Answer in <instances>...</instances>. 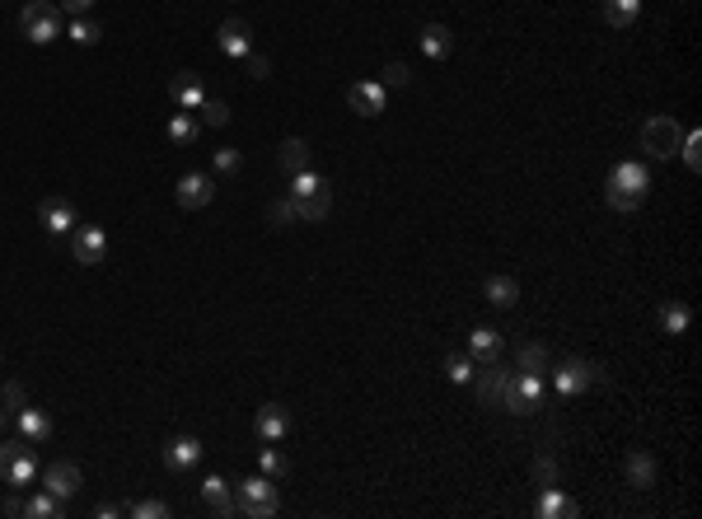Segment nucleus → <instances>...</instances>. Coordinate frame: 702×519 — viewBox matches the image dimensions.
I'll return each instance as SVG.
<instances>
[{
    "instance_id": "nucleus-1",
    "label": "nucleus",
    "mask_w": 702,
    "mask_h": 519,
    "mask_svg": "<svg viewBox=\"0 0 702 519\" xmlns=\"http://www.w3.org/2000/svg\"><path fill=\"white\" fill-rule=\"evenodd\" d=\"M647 192H651V174L647 165H637V159H627V165H618L609 174V187H604V202H609L614 211H637L647 202Z\"/></svg>"
},
{
    "instance_id": "nucleus-2",
    "label": "nucleus",
    "mask_w": 702,
    "mask_h": 519,
    "mask_svg": "<svg viewBox=\"0 0 702 519\" xmlns=\"http://www.w3.org/2000/svg\"><path fill=\"white\" fill-rule=\"evenodd\" d=\"M235 505H239L244 519H272L281 510V492H276L272 477L258 473V477H248V482L235 486Z\"/></svg>"
},
{
    "instance_id": "nucleus-3",
    "label": "nucleus",
    "mask_w": 702,
    "mask_h": 519,
    "mask_svg": "<svg viewBox=\"0 0 702 519\" xmlns=\"http://www.w3.org/2000/svg\"><path fill=\"white\" fill-rule=\"evenodd\" d=\"M19 34L28 43H38V47L56 43L61 38V10L52 5V0H28V5L19 10Z\"/></svg>"
},
{
    "instance_id": "nucleus-4",
    "label": "nucleus",
    "mask_w": 702,
    "mask_h": 519,
    "mask_svg": "<svg viewBox=\"0 0 702 519\" xmlns=\"http://www.w3.org/2000/svg\"><path fill=\"white\" fill-rule=\"evenodd\" d=\"M595 384H604V370L595 361H586V355H567V361L553 370V388L562 398H577V394H586V388H595Z\"/></svg>"
},
{
    "instance_id": "nucleus-5",
    "label": "nucleus",
    "mask_w": 702,
    "mask_h": 519,
    "mask_svg": "<svg viewBox=\"0 0 702 519\" xmlns=\"http://www.w3.org/2000/svg\"><path fill=\"white\" fill-rule=\"evenodd\" d=\"M538 403H544V374L516 370V374L506 379V388H501V407H506V412L525 416V412H538Z\"/></svg>"
},
{
    "instance_id": "nucleus-6",
    "label": "nucleus",
    "mask_w": 702,
    "mask_h": 519,
    "mask_svg": "<svg viewBox=\"0 0 702 519\" xmlns=\"http://www.w3.org/2000/svg\"><path fill=\"white\" fill-rule=\"evenodd\" d=\"M684 145V126L675 122V117H647L642 122V150L651 155V159H669V155H675Z\"/></svg>"
},
{
    "instance_id": "nucleus-7",
    "label": "nucleus",
    "mask_w": 702,
    "mask_h": 519,
    "mask_svg": "<svg viewBox=\"0 0 702 519\" xmlns=\"http://www.w3.org/2000/svg\"><path fill=\"white\" fill-rule=\"evenodd\" d=\"M71 257L80 267H99L108 257V235L99 230V225H75L71 230Z\"/></svg>"
},
{
    "instance_id": "nucleus-8",
    "label": "nucleus",
    "mask_w": 702,
    "mask_h": 519,
    "mask_svg": "<svg viewBox=\"0 0 702 519\" xmlns=\"http://www.w3.org/2000/svg\"><path fill=\"white\" fill-rule=\"evenodd\" d=\"M43 486H47L52 496H61V501H75L80 486H85V473H80L71 459H56V464L43 468Z\"/></svg>"
},
{
    "instance_id": "nucleus-9",
    "label": "nucleus",
    "mask_w": 702,
    "mask_h": 519,
    "mask_svg": "<svg viewBox=\"0 0 702 519\" xmlns=\"http://www.w3.org/2000/svg\"><path fill=\"white\" fill-rule=\"evenodd\" d=\"M253 435H258L263 444H281L286 435H291V412H286L281 403H263L258 416H253Z\"/></svg>"
},
{
    "instance_id": "nucleus-10",
    "label": "nucleus",
    "mask_w": 702,
    "mask_h": 519,
    "mask_svg": "<svg viewBox=\"0 0 702 519\" xmlns=\"http://www.w3.org/2000/svg\"><path fill=\"white\" fill-rule=\"evenodd\" d=\"M211 197H216V178L211 174H183L178 187H174V202L183 211H202V206H211Z\"/></svg>"
},
{
    "instance_id": "nucleus-11",
    "label": "nucleus",
    "mask_w": 702,
    "mask_h": 519,
    "mask_svg": "<svg viewBox=\"0 0 702 519\" xmlns=\"http://www.w3.org/2000/svg\"><path fill=\"white\" fill-rule=\"evenodd\" d=\"M346 104H351V113L356 117H379L385 113V104H389V89L379 85V80H356L346 89Z\"/></svg>"
},
{
    "instance_id": "nucleus-12",
    "label": "nucleus",
    "mask_w": 702,
    "mask_h": 519,
    "mask_svg": "<svg viewBox=\"0 0 702 519\" xmlns=\"http://www.w3.org/2000/svg\"><path fill=\"white\" fill-rule=\"evenodd\" d=\"M169 99H174V108H183V113H197L202 99H206V80H202L197 71H178V75L169 80Z\"/></svg>"
},
{
    "instance_id": "nucleus-13",
    "label": "nucleus",
    "mask_w": 702,
    "mask_h": 519,
    "mask_svg": "<svg viewBox=\"0 0 702 519\" xmlns=\"http://www.w3.org/2000/svg\"><path fill=\"white\" fill-rule=\"evenodd\" d=\"M216 47H220V56L244 61L253 52V28L244 19H226V24H220V34H216Z\"/></svg>"
},
{
    "instance_id": "nucleus-14",
    "label": "nucleus",
    "mask_w": 702,
    "mask_h": 519,
    "mask_svg": "<svg viewBox=\"0 0 702 519\" xmlns=\"http://www.w3.org/2000/svg\"><path fill=\"white\" fill-rule=\"evenodd\" d=\"M506 379H510V370L506 365H496V361H483L473 370V394H477V403H501V388H506Z\"/></svg>"
},
{
    "instance_id": "nucleus-15",
    "label": "nucleus",
    "mask_w": 702,
    "mask_h": 519,
    "mask_svg": "<svg viewBox=\"0 0 702 519\" xmlns=\"http://www.w3.org/2000/svg\"><path fill=\"white\" fill-rule=\"evenodd\" d=\"M15 426H19V435H24L28 444H43V440H52V412L24 403V407L15 412Z\"/></svg>"
},
{
    "instance_id": "nucleus-16",
    "label": "nucleus",
    "mask_w": 702,
    "mask_h": 519,
    "mask_svg": "<svg viewBox=\"0 0 702 519\" xmlns=\"http://www.w3.org/2000/svg\"><path fill=\"white\" fill-rule=\"evenodd\" d=\"M38 225H43L47 235H71L80 220H75V206H71V202H61V197H47V202L38 206Z\"/></svg>"
},
{
    "instance_id": "nucleus-17",
    "label": "nucleus",
    "mask_w": 702,
    "mask_h": 519,
    "mask_svg": "<svg viewBox=\"0 0 702 519\" xmlns=\"http://www.w3.org/2000/svg\"><path fill=\"white\" fill-rule=\"evenodd\" d=\"M165 464H169L174 473L197 468V464H202V440H197V435H174V440L165 444Z\"/></svg>"
},
{
    "instance_id": "nucleus-18",
    "label": "nucleus",
    "mask_w": 702,
    "mask_h": 519,
    "mask_svg": "<svg viewBox=\"0 0 702 519\" xmlns=\"http://www.w3.org/2000/svg\"><path fill=\"white\" fill-rule=\"evenodd\" d=\"M202 505H206L211 514H220V519L239 514V505H235V492H230V482H226V477H206V482H202Z\"/></svg>"
},
{
    "instance_id": "nucleus-19",
    "label": "nucleus",
    "mask_w": 702,
    "mask_h": 519,
    "mask_svg": "<svg viewBox=\"0 0 702 519\" xmlns=\"http://www.w3.org/2000/svg\"><path fill=\"white\" fill-rule=\"evenodd\" d=\"M627 486H637V492H647V486H656V459H651V449H632L627 454Z\"/></svg>"
},
{
    "instance_id": "nucleus-20",
    "label": "nucleus",
    "mask_w": 702,
    "mask_h": 519,
    "mask_svg": "<svg viewBox=\"0 0 702 519\" xmlns=\"http://www.w3.org/2000/svg\"><path fill=\"white\" fill-rule=\"evenodd\" d=\"M501 346H506V337H501L496 328H473V333H468V355H473L477 365H483V361H496Z\"/></svg>"
},
{
    "instance_id": "nucleus-21",
    "label": "nucleus",
    "mask_w": 702,
    "mask_h": 519,
    "mask_svg": "<svg viewBox=\"0 0 702 519\" xmlns=\"http://www.w3.org/2000/svg\"><path fill=\"white\" fill-rule=\"evenodd\" d=\"M276 165L286 169V174H305L309 169V141H300V136H286L281 141V150H276Z\"/></svg>"
},
{
    "instance_id": "nucleus-22",
    "label": "nucleus",
    "mask_w": 702,
    "mask_h": 519,
    "mask_svg": "<svg viewBox=\"0 0 702 519\" xmlns=\"http://www.w3.org/2000/svg\"><path fill=\"white\" fill-rule=\"evenodd\" d=\"M483 295H487V304H496V309H516L520 281H516V276H487V281H483Z\"/></svg>"
},
{
    "instance_id": "nucleus-23",
    "label": "nucleus",
    "mask_w": 702,
    "mask_h": 519,
    "mask_svg": "<svg viewBox=\"0 0 702 519\" xmlns=\"http://www.w3.org/2000/svg\"><path fill=\"white\" fill-rule=\"evenodd\" d=\"M0 477H5V486H15V492H19V486H28V482H34V477H38V459H34V444H28V449H19L15 459H10V468L0 473Z\"/></svg>"
},
{
    "instance_id": "nucleus-24",
    "label": "nucleus",
    "mask_w": 702,
    "mask_h": 519,
    "mask_svg": "<svg viewBox=\"0 0 702 519\" xmlns=\"http://www.w3.org/2000/svg\"><path fill=\"white\" fill-rule=\"evenodd\" d=\"M656 323H660L665 337H684L688 333V304L684 300H665L660 314H656Z\"/></svg>"
},
{
    "instance_id": "nucleus-25",
    "label": "nucleus",
    "mask_w": 702,
    "mask_h": 519,
    "mask_svg": "<svg viewBox=\"0 0 702 519\" xmlns=\"http://www.w3.org/2000/svg\"><path fill=\"white\" fill-rule=\"evenodd\" d=\"M599 15L609 28H627L637 24V15H642V0H599Z\"/></svg>"
},
{
    "instance_id": "nucleus-26",
    "label": "nucleus",
    "mask_w": 702,
    "mask_h": 519,
    "mask_svg": "<svg viewBox=\"0 0 702 519\" xmlns=\"http://www.w3.org/2000/svg\"><path fill=\"white\" fill-rule=\"evenodd\" d=\"M422 52H426L431 61H445V56L455 52V34H450L445 24H426V28H422Z\"/></svg>"
},
{
    "instance_id": "nucleus-27",
    "label": "nucleus",
    "mask_w": 702,
    "mask_h": 519,
    "mask_svg": "<svg viewBox=\"0 0 702 519\" xmlns=\"http://www.w3.org/2000/svg\"><path fill=\"white\" fill-rule=\"evenodd\" d=\"M534 514L538 519H562V514H577V501L562 496V486H544V496L534 501Z\"/></svg>"
},
{
    "instance_id": "nucleus-28",
    "label": "nucleus",
    "mask_w": 702,
    "mask_h": 519,
    "mask_svg": "<svg viewBox=\"0 0 702 519\" xmlns=\"http://www.w3.org/2000/svg\"><path fill=\"white\" fill-rule=\"evenodd\" d=\"M24 514H28V519H61V514H66V501L52 496L47 486H43L38 496H28V501H24Z\"/></svg>"
},
{
    "instance_id": "nucleus-29",
    "label": "nucleus",
    "mask_w": 702,
    "mask_h": 519,
    "mask_svg": "<svg viewBox=\"0 0 702 519\" xmlns=\"http://www.w3.org/2000/svg\"><path fill=\"white\" fill-rule=\"evenodd\" d=\"M66 38L80 43V47H94V43H104V24H99V19H89V15H71Z\"/></svg>"
},
{
    "instance_id": "nucleus-30",
    "label": "nucleus",
    "mask_w": 702,
    "mask_h": 519,
    "mask_svg": "<svg viewBox=\"0 0 702 519\" xmlns=\"http://www.w3.org/2000/svg\"><path fill=\"white\" fill-rule=\"evenodd\" d=\"M318 192H333L324 174H314V169H305V174H296V178H291V202H305V197H318Z\"/></svg>"
},
{
    "instance_id": "nucleus-31",
    "label": "nucleus",
    "mask_w": 702,
    "mask_h": 519,
    "mask_svg": "<svg viewBox=\"0 0 702 519\" xmlns=\"http://www.w3.org/2000/svg\"><path fill=\"white\" fill-rule=\"evenodd\" d=\"M473 370H477V361L468 351H445V374H450V384H473Z\"/></svg>"
},
{
    "instance_id": "nucleus-32",
    "label": "nucleus",
    "mask_w": 702,
    "mask_h": 519,
    "mask_svg": "<svg viewBox=\"0 0 702 519\" xmlns=\"http://www.w3.org/2000/svg\"><path fill=\"white\" fill-rule=\"evenodd\" d=\"M197 132H202V126H197L193 113H183V108H178V113L169 117V141H174V145H193Z\"/></svg>"
},
{
    "instance_id": "nucleus-33",
    "label": "nucleus",
    "mask_w": 702,
    "mask_h": 519,
    "mask_svg": "<svg viewBox=\"0 0 702 519\" xmlns=\"http://www.w3.org/2000/svg\"><path fill=\"white\" fill-rule=\"evenodd\" d=\"M296 211H300V220H305V225H318V220H328V211H333V192H318V197H305V202H296Z\"/></svg>"
},
{
    "instance_id": "nucleus-34",
    "label": "nucleus",
    "mask_w": 702,
    "mask_h": 519,
    "mask_svg": "<svg viewBox=\"0 0 702 519\" xmlns=\"http://www.w3.org/2000/svg\"><path fill=\"white\" fill-rule=\"evenodd\" d=\"M516 361H520V370H525V374H548V351L538 346V342H525Z\"/></svg>"
},
{
    "instance_id": "nucleus-35",
    "label": "nucleus",
    "mask_w": 702,
    "mask_h": 519,
    "mask_svg": "<svg viewBox=\"0 0 702 519\" xmlns=\"http://www.w3.org/2000/svg\"><path fill=\"white\" fill-rule=\"evenodd\" d=\"M258 473L276 482V477H286V473H291V459H286L281 449H258Z\"/></svg>"
},
{
    "instance_id": "nucleus-36",
    "label": "nucleus",
    "mask_w": 702,
    "mask_h": 519,
    "mask_svg": "<svg viewBox=\"0 0 702 519\" xmlns=\"http://www.w3.org/2000/svg\"><path fill=\"white\" fill-rule=\"evenodd\" d=\"M211 169L230 178V174H239V169H244V155H239L235 145H220V150L211 155Z\"/></svg>"
},
{
    "instance_id": "nucleus-37",
    "label": "nucleus",
    "mask_w": 702,
    "mask_h": 519,
    "mask_svg": "<svg viewBox=\"0 0 702 519\" xmlns=\"http://www.w3.org/2000/svg\"><path fill=\"white\" fill-rule=\"evenodd\" d=\"M197 113H202V122H206V126H230V117H235L226 99H202V108H197Z\"/></svg>"
},
{
    "instance_id": "nucleus-38",
    "label": "nucleus",
    "mask_w": 702,
    "mask_h": 519,
    "mask_svg": "<svg viewBox=\"0 0 702 519\" xmlns=\"http://www.w3.org/2000/svg\"><path fill=\"white\" fill-rule=\"evenodd\" d=\"M267 220L276 225V230H291V225H300V211H296V202H291V197H281V202H272Z\"/></svg>"
},
{
    "instance_id": "nucleus-39",
    "label": "nucleus",
    "mask_w": 702,
    "mask_h": 519,
    "mask_svg": "<svg viewBox=\"0 0 702 519\" xmlns=\"http://www.w3.org/2000/svg\"><path fill=\"white\" fill-rule=\"evenodd\" d=\"M529 473H534V482H538V486H557V482H562V473H557V459H553V454H538Z\"/></svg>"
},
{
    "instance_id": "nucleus-40",
    "label": "nucleus",
    "mask_w": 702,
    "mask_h": 519,
    "mask_svg": "<svg viewBox=\"0 0 702 519\" xmlns=\"http://www.w3.org/2000/svg\"><path fill=\"white\" fill-rule=\"evenodd\" d=\"M379 85L385 89H407L412 85V71H407V61H389L385 75H379Z\"/></svg>"
},
{
    "instance_id": "nucleus-41",
    "label": "nucleus",
    "mask_w": 702,
    "mask_h": 519,
    "mask_svg": "<svg viewBox=\"0 0 702 519\" xmlns=\"http://www.w3.org/2000/svg\"><path fill=\"white\" fill-rule=\"evenodd\" d=\"M126 514H136V519H169V505L159 501V496H145L136 505H126Z\"/></svg>"
},
{
    "instance_id": "nucleus-42",
    "label": "nucleus",
    "mask_w": 702,
    "mask_h": 519,
    "mask_svg": "<svg viewBox=\"0 0 702 519\" xmlns=\"http://www.w3.org/2000/svg\"><path fill=\"white\" fill-rule=\"evenodd\" d=\"M679 155H684V165L697 174V169H702V136H697V132H684V145H679Z\"/></svg>"
},
{
    "instance_id": "nucleus-43",
    "label": "nucleus",
    "mask_w": 702,
    "mask_h": 519,
    "mask_svg": "<svg viewBox=\"0 0 702 519\" xmlns=\"http://www.w3.org/2000/svg\"><path fill=\"white\" fill-rule=\"evenodd\" d=\"M24 403H28L24 384H5V388H0V407H5V412H19Z\"/></svg>"
},
{
    "instance_id": "nucleus-44",
    "label": "nucleus",
    "mask_w": 702,
    "mask_h": 519,
    "mask_svg": "<svg viewBox=\"0 0 702 519\" xmlns=\"http://www.w3.org/2000/svg\"><path fill=\"white\" fill-rule=\"evenodd\" d=\"M244 71H248L253 80H267V75H272V61H267L263 52H248V56H244Z\"/></svg>"
},
{
    "instance_id": "nucleus-45",
    "label": "nucleus",
    "mask_w": 702,
    "mask_h": 519,
    "mask_svg": "<svg viewBox=\"0 0 702 519\" xmlns=\"http://www.w3.org/2000/svg\"><path fill=\"white\" fill-rule=\"evenodd\" d=\"M19 449H28V440H24V435H19V440H0V473L10 468V459H15Z\"/></svg>"
},
{
    "instance_id": "nucleus-46",
    "label": "nucleus",
    "mask_w": 702,
    "mask_h": 519,
    "mask_svg": "<svg viewBox=\"0 0 702 519\" xmlns=\"http://www.w3.org/2000/svg\"><path fill=\"white\" fill-rule=\"evenodd\" d=\"M94 514H99V519H117V514H126V505H117V501H104V505H94Z\"/></svg>"
},
{
    "instance_id": "nucleus-47",
    "label": "nucleus",
    "mask_w": 702,
    "mask_h": 519,
    "mask_svg": "<svg viewBox=\"0 0 702 519\" xmlns=\"http://www.w3.org/2000/svg\"><path fill=\"white\" fill-rule=\"evenodd\" d=\"M61 5H66L71 15H89L94 5H99V0H61Z\"/></svg>"
},
{
    "instance_id": "nucleus-48",
    "label": "nucleus",
    "mask_w": 702,
    "mask_h": 519,
    "mask_svg": "<svg viewBox=\"0 0 702 519\" xmlns=\"http://www.w3.org/2000/svg\"><path fill=\"white\" fill-rule=\"evenodd\" d=\"M0 510H5V514H24V501H19V496H15V492H10V496H5V501H0Z\"/></svg>"
},
{
    "instance_id": "nucleus-49",
    "label": "nucleus",
    "mask_w": 702,
    "mask_h": 519,
    "mask_svg": "<svg viewBox=\"0 0 702 519\" xmlns=\"http://www.w3.org/2000/svg\"><path fill=\"white\" fill-rule=\"evenodd\" d=\"M5 416H10V412H5V407H0V431H5Z\"/></svg>"
}]
</instances>
